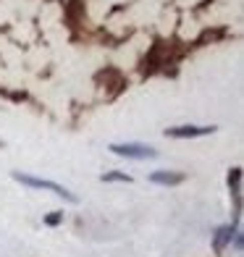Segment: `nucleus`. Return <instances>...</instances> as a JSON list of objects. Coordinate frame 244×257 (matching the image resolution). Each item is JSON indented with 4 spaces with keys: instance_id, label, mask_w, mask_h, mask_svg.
<instances>
[{
    "instance_id": "0eeeda50",
    "label": "nucleus",
    "mask_w": 244,
    "mask_h": 257,
    "mask_svg": "<svg viewBox=\"0 0 244 257\" xmlns=\"http://www.w3.org/2000/svg\"><path fill=\"white\" fill-rule=\"evenodd\" d=\"M100 181L102 184H132L134 179L126 171H108V173H102V176H100Z\"/></svg>"
},
{
    "instance_id": "20e7f679",
    "label": "nucleus",
    "mask_w": 244,
    "mask_h": 257,
    "mask_svg": "<svg viewBox=\"0 0 244 257\" xmlns=\"http://www.w3.org/2000/svg\"><path fill=\"white\" fill-rule=\"evenodd\" d=\"M150 181L158 184V186H179L187 181V173L181 171H153L150 173Z\"/></svg>"
},
{
    "instance_id": "6e6552de",
    "label": "nucleus",
    "mask_w": 244,
    "mask_h": 257,
    "mask_svg": "<svg viewBox=\"0 0 244 257\" xmlns=\"http://www.w3.org/2000/svg\"><path fill=\"white\" fill-rule=\"evenodd\" d=\"M61 223H63V210H53V213L45 215V226L55 228V226H61Z\"/></svg>"
},
{
    "instance_id": "39448f33",
    "label": "nucleus",
    "mask_w": 244,
    "mask_h": 257,
    "mask_svg": "<svg viewBox=\"0 0 244 257\" xmlns=\"http://www.w3.org/2000/svg\"><path fill=\"white\" fill-rule=\"evenodd\" d=\"M234 231H236V223L231 226V223H226V226H218L215 228V233H213V249H215V254H220L228 244H231V239H234Z\"/></svg>"
},
{
    "instance_id": "7ed1b4c3",
    "label": "nucleus",
    "mask_w": 244,
    "mask_h": 257,
    "mask_svg": "<svg viewBox=\"0 0 244 257\" xmlns=\"http://www.w3.org/2000/svg\"><path fill=\"white\" fill-rule=\"evenodd\" d=\"M215 126H194V123H184V126H171L166 128V137L171 139H194V137H207L213 134Z\"/></svg>"
},
{
    "instance_id": "1a4fd4ad",
    "label": "nucleus",
    "mask_w": 244,
    "mask_h": 257,
    "mask_svg": "<svg viewBox=\"0 0 244 257\" xmlns=\"http://www.w3.org/2000/svg\"><path fill=\"white\" fill-rule=\"evenodd\" d=\"M0 147H3V142H0Z\"/></svg>"
},
{
    "instance_id": "f03ea898",
    "label": "nucleus",
    "mask_w": 244,
    "mask_h": 257,
    "mask_svg": "<svg viewBox=\"0 0 244 257\" xmlns=\"http://www.w3.org/2000/svg\"><path fill=\"white\" fill-rule=\"evenodd\" d=\"M113 155H121V158H129V160H150V158H158V150L142 145V142H113L110 147Z\"/></svg>"
},
{
    "instance_id": "f257e3e1",
    "label": "nucleus",
    "mask_w": 244,
    "mask_h": 257,
    "mask_svg": "<svg viewBox=\"0 0 244 257\" xmlns=\"http://www.w3.org/2000/svg\"><path fill=\"white\" fill-rule=\"evenodd\" d=\"M11 179L19 181V184H24V186H29V189H45V192H53V194L63 197V200H66V202H71V205L79 202V197H76L74 192H68L66 186L55 184V181H50V179H37V176H29V173H21V171H14V173H11Z\"/></svg>"
},
{
    "instance_id": "423d86ee",
    "label": "nucleus",
    "mask_w": 244,
    "mask_h": 257,
    "mask_svg": "<svg viewBox=\"0 0 244 257\" xmlns=\"http://www.w3.org/2000/svg\"><path fill=\"white\" fill-rule=\"evenodd\" d=\"M228 189H231V194H234V200L241 205V168H231L228 171Z\"/></svg>"
}]
</instances>
